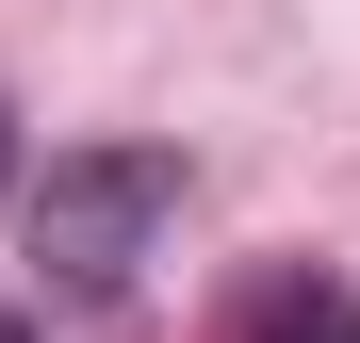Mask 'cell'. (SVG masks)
<instances>
[{"mask_svg":"<svg viewBox=\"0 0 360 343\" xmlns=\"http://www.w3.org/2000/svg\"><path fill=\"white\" fill-rule=\"evenodd\" d=\"M164 213H180V147H66L33 180V262L66 278V295H115Z\"/></svg>","mask_w":360,"mask_h":343,"instance_id":"6da1fadb","label":"cell"},{"mask_svg":"<svg viewBox=\"0 0 360 343\" xmlns=\"http://www.w3.org/2000/svg\"><path fill=\"white\" fill-rule=\"evenodd\" d=\"M246 343H360V295H344V278H262V295H246Z\"/></svg>","mask_w":360,"mask_h":343,"instance_id":"7a4b0ae2","label":"cell"},{"mask_svg":"<svg viewBox=\"0 0 360 343\" xmlns=\"http://www.w3.org/2000/svg\"><path fill=\"white\" fill-rule=\"evenodd\" d=\"M0 343H33V327H17V311H0Z\"/></svg>","mask_w":360,"mask_h":343,"instance_id":"3957f363","label":"cell"}]
</instances>
